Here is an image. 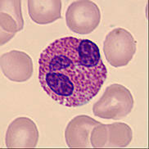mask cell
<instances>
[{
	"instance_id": "6da1fadb",
	"label": "cell",
	"mask_w": 149,
	"mask_h": 149,
	"mask_svg": "<svg viewBox=\"0 0 149 149\" xmlns=\"http://www.w3.org/2000/svg\"><path fill=\"white\" fill-rule=\"evenodd\" d=\"M107 69L91 40L72 36L53 41L39 58V80L48 96L68 107L85 105L100 91Z\"/></svg>"
},
{
	"instance_id": "7a4b0ae2",
	"label": "cell",
	"mask_w": 149,
	"mask_h": 149,
	"mask_svg": "<svg viewBox=\"0 0 149 149\" xmlns=\"http://www.w3.org/2000/svg\"><path fill=\"white\" fill-rule=\"evenodd\" d=\"M134 103L130 91L121 84H114L106 88L100 99L94 103L93 112L99 118L120 120L131 112Z\"/></svg>"
},
{
	"instance_id": "3957f363",
	"label": "cell",
	"mask_w": 149,
	"mask_h": 149,
	"mask_svg": "<svg viewBox=\"0 0 149 149\" xmlns=\"http://www.w3.org/2000/svg\"><path fill=\"white\" fill-rule=\"evenodd\" d=\"M136 52V40L124 28H116L106 36L103 53L111 66L121 67L128 65Z\"/></svg>"
},
{
	"instance_id": "277c9868",
	"label": "cell",
	"mask_w": 149,
	"mask_h": 149,
	"mask_svg": "<svg viewBox=\"0 0 149 149\" xmlns=\"http://www.w3.org/2000/svg\"><path fill=\"white\" fill-rule=\"evenodd\" d=\"M66 26L79 35H88L98 26L101 22V12L93 1H74L66 12Z\"/></svg>"
},
{
	"instance_id": "5b68a950",
	"label": "cell",
	"mask_w": 149,
	"mask_h": 149,
	"mask_svg": "<svg viewBox=\"0 0 149 149\" xmlns=\"http://www.w3.org/2000/svg\"><path fill=\"white\" fill-rule=\"evenodd\" d=\"M133 139V131L125 123L99 124L90 134L92 148H125Z\"/></svg>"
},
{
	"instance_id": "8992f818",
	"label": "cell",
	"mask_w": 149,
	"mask_h": 149,
	"mask_svg": "<svg viewBox=\"0 0 149 149\" xmlns=\"http://www.w3.org/2000/svg\"><path fill=\"white\" fill-rule=\"evenodd\" d=\"M39 140L37 125L31 118L18 117L9 125L5 137L6 147L35 148Z\"/></svg>"
},
{
	"instance_id": "52a82bcc",
	"label": "cell",
	"mask_w": 149,
	"mask_h": 149,
	"mask_svg": "<svg viewBox=\"0 0 149 149\" xmlns=\"http://www.w3.org/2000/svg\"><path fill=\"white\" fill-rule=\"evenodd\" d=\"M1 70L5 76L13 82H26L34 71L31 57L27 53L13 50L1 56Z\"/></svg>"
},
{
	"instance_id": "ba28073f",
	"label": "cell",
	"mask_w": 149,
	"mask_h": 149,
	"mask_svg": "<svg viewBox=\"0 0 149 149\" xmlns=\"http://www.w3.org/2000/svg\"><path fill=\"white\" fill-rule=\"evenodd\" d=\"M22 2L19 0H2L0 2V44L3 46L13 39L16 33L24 27L22 13Z\"/></svg>"
},
{
	"instance_id": "9c48e42d",
	"label": "cell",
	"mask_w": 149,
	"mask_h": 149,
	"mask_svg": "<svg viewBox=\"0 0 149 149\" xmlns=\"http://www.w3.org/2000/svg\"><path fill=\"white\" fill-rule=\"evenodd\" d=\"M100 122L86 115L73 118L68 123L65 130V139L69 148H92L90 134L93 129Z\"/></svg>"
},
{
	"instance_id": "30bf717a",
	"label": "cell",
	"mask_w": 149,
	"mask_h": 149,
	"mask_svg": "<svg viewBox=\"0 0 149 149\" xmlns=\"http://www.w3.org/2000/svg\"><path fill=\"white\" fill-rule=\"evenodd\" d=\"M27 3L29 16L37 24H50L61 17V0H29Z\"/></svg>"
}]
</instances>
